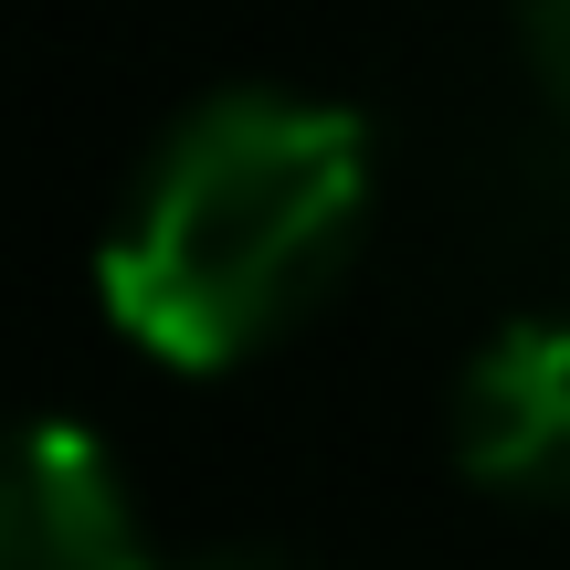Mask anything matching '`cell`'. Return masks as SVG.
Listing matches in <instances>:
<instances>
[{"label": "cell", "mask_w": 570, "mask_h": 570, "mask_svg": "<svg viewBox=\"0 0 570 570\" xmlns=\"http://www.w3.org/2000/svg\"><path fill=\"white\" fill-rule=\"evenodd\" d=\"M190 570H296L285 550H212V560H190Z\"/></svg>", "instance_id": "5"}, {"label": "cell", "mask_w": 570, "mask_h": 570, "mask_svg": "<svg viewBox=\"0 0 570 570\" xmlns=\"http://www.w3.org/2000/svg\"><path fill=\"white\" fill-rule=\"evenodd\" d=\"M454 465L497 497H570V327H497L454 381Z\"/></svg>", "instance_id": "2"}, {"label": "cell", "mask_w": 570, "mask_h": 570, "mask_svg": "<svg viewBox=\"0 0 570 570\" xmlns=\"http://www.w3.org/2000/svg\"><path fill=\"white\" fill-rule=\"evenodd\" d=\"M0 570H148L138 518L117 497V465L75 423L21 433L11 497H0Z\"/></svg>", "instance_id": "3"}, {"label": "cell", "mask_w": 570, "mask_h": 570, "mask_svg": "<svg viewBox=\"0 0 570 570\" xmlns=\"http://www.w3.org/2000/svg\"><path fill=\"white\" fill-rule=\"evenodd\" d=\"M370 212V127L306 96H202L106 233V306L169 370L275 348L348 275Z\"/></svg>", "instance_id": "1"}, {"label": "cell", "mask_w": 570, "mask_h": 570, "mask_svg": "<svg viewBox=\"0 0 570 570\" xmlns=\"http://www.w3.org/2000/svg\"><path fill=\"white\" fill-rule=\"evenodd\" d=\"M518 42H529L539 96H550L560 127H570V0H518Z\"/></svg>", "instance_id": "4"}]
</instances>
